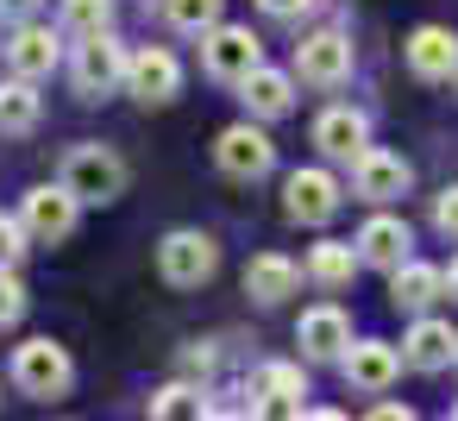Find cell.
I'll list each match as a JSON object with an SVG mask.
<instances>
[{
    "instance_id": "cell-16",
    "label": "cell",
    "mask_w": 458,
    "mask_h": 421,
    "mask_svg": "<svg viewBox=\"0 0 458 421\" xmlns=\"http://www.w3.org/2000/svg\"><path fill=\"white\" fill-rule=\"evenodd\" d=\"M439 289H445V271H433V264H420V258H402V264L389 271V302H395L402 314H427V308L439 302Z\"/></svg>"
},
{
    "instance_id": "cell-25",
    "label": "cell",
    "mask_w": 458,
    "mask_h": 421,
    "mask_svg": "<svg viewBox=\"0 0 458 421\" xmlns=\"http://www.w3.org/2000/svg\"><path fill=\"white\" fill-rule=\"evenodd\" d=\"M151 415H157V421H201V415H214V402H208L195 383H170V390L151 396Z\"/></svg>"
},
{
    "instance_id": "cell-18",
    "label": "cell",
    "mask_w": 458,
    "mask_h": 421,
    "mask_svg": "<svg viewBox=\"0 0 458 421\" xmlns=\"http://www.w3.org/2000/svg\"><path fill=\"white\" fill-rule=\"evenodd\" d=\"M314 145L327 151V158H358L364 145H370V120L358 114V107H327L320 120H314Z\"/></svg>"
},
{
    "instance_id": "cell-24",
    "label": "cell",
    "mask_w": 458,
    "mask_h": 421,
    "mask_svg": "<svg viewBox=\"0 0 458 421\" xmlns=\"http://www.w3.org/2000/svg\"><path fill=\"white\" fill-rule=\"evenodd\" d=\"M358 264H364V258H358V245L320 239V245H314V258H308V277H314V283H327V289H345V283L358 277Z\"/></svg>"
},
{
    "instance_id": "cell-4",
    "label": "cell",
    "mask_w": 458,
    "mask_h": 421,
    "mask_svg": "<svg viewBox=\"0 0 458 421\" xmlns=\"http://www.w3.org/2000/svg\"><path fill=\"white\" fill-rule=\"evenodd\" d=\"M157 271H164V283H176V289H201L214 271H220V245L208 239V233H170L164 245H157Z\"/></svg>"
},
{
    "instance_id": "cell-20",
    "label": "cell",
    "mask_w": 458,
    "mask_h": 421,
    "mask_svg": "<svg viewBox=\"0 0 458 421\" xmlns=\"http://www.w3.org/2000/svg\"><path fill=\"white\" fill-rule=\"evenodd\" d=\"M57 32H45V26H20L13 32V45H7V64H13V76H26V82H45L51 70H57Z\"/></svg>"
},
{
    "instance_id": "cell-35",
    "label": "cell",
    "mask_w": 458,
    "mask_h": 421,
    "mask_svg": "<svg viewBox=\"0 0 458 421\" xmlns=\"http://www.w3.org/2000/svg\"><path fill=\"white\" fill-rule=\"evenodd\" d=\"M445 289H452V296H458V258H452V271H445Z\"/></svg>"
},
{
    "instance_id": "cell-1",
    "label": "cell",
    "mask_w": 458,
    "mask_h": 421,
    "mask_svg": "<svg viewBox=\"0 0 458 421\" xmlns=\"http://www.w3.org/2000/svg\"><path fill=\"white\" fill-rule=\"evenodd\" d=\"M64 189L89 208V202H120L126 195V164L107 151V145H70L64 151Z\"/></svg>"
},
{
    "instance_id": "cell-30",
    "label": "cell",
    "mask_w": 458,
    "mask_h": 421,
    "mask_svg": "<svg viewBox=\"0 0 458 421\" xmlns=\"http://www.w3.org/2000/svg\"><path fill=\"white\" fill-rule=\"evenodd\" d=\"M433 220H439V233H452V239H458V183L433 202Z\"/></svg>"
},
{
    "instance_id": "cell-8",
    "label": "cell",
    "mask_w": 458,
    "mask_h": 421,
    "mask_svg": "<svg viewBox=\"0 0 458 421\" xmlns=\"http://www.w3.org/2000/svg\"><path fill=\"white\" fill-rule=\"evenodd\" d=\"M76 208H82V202H76L64 183H57V189L45 183V189H26L20 220H26V233H32L38 245H64V239L76 233Z\"/></svg>"
},
{
    "instance_id": "cell-22",
    "label": "cell",
    "mask_w": 458,
    "mask_h": 421,
    "mask_svg": "<svg viewBox=\"0 0 458 421\" xmlns=\"http://www.w3.org/2000/svg\"><path fill=\"white\" fill-rule=\"evenodd\" d=\"M301 396H308V383H301V371H295V365H264V371H258V383H251V408L301 415Z\"/></svg>"
},
{
    "instance_id": "cell-33",
    "label": "cell",
    "mask_w": 458,
    "mask_h": 421,
    "mask_svg": "<svg viewBox=\"0 0 458 421\" xmlns=\"http://www.w3.org/2000/svg\"><path fill=\"white\" fill-rule=\"evenodd\" d=\"M38 0H0V20H32Z\"/></svg>"
},
{
    "instance_id": "cell-28",
    "label": "cell",
    "mask_w": 458,
    "mask_h": 421,
    "mask_svg": "<svg viewBox=\"0 0 458 421\" xmlns=\"http://www.w3.org/2000/svg\"><path fill=\"white\" fill-rule=\"evenodd\" d=\"M26 314V283L13 277V264H0V327H13Z\"/></svg>"
},
{
    "instance_id": "cell-6",
    "label": "cell",
    "mask_w": 458,
    "mask_h": 421,
    "mask_svg": "<svg viewBox=\"0 0 458 421\" xmlns=\"http://www.w3.org/2000/svg\"><path fill=\"white\" fill-rule=\"evenodd\" d=\"M176 89H182V64H176L164 45H145V51L126 57V95H132V101L164 107V101H176Z\"/></svg>"
},
{
    "instance_id": "cell-19",
    "label": "cell",
    "mask_w": 458,
    "mask_h": 421,
    "mask_svg": "<svg viewBox=\"0 0 458 421\" xmlns=\"http://www.w3.org/2000/svg\"><path fill=\"white\" fill-rule=\"evenodd\" d=\"M295 283H301V271H295L283 252H258V258L245 264V296H251V302H264V308L289 302V296H295Z\"/></svg>"
},
{
    "instance_id": "cell-32",
    "label": "cell",
    "mask_w": 458,
    "mask_h": 421,
    "mask_svg": "<svg viewBox=\"0 0 458 421\" xmlns=\"http://www.w3.org/2000/svg\"><path fill=\"white\" fill-rule=\"evenodd\" d=\"M258 7H264V13H276V20H295L301 7H314V0H258Z\"/></svg>"
},
{
    "instance_id": "cell-29",
    "label": "cell",
    "mask_w": 458,
    "mask_h": 421,
    "mask_svg": "<svg viewBox=\"0 0 458 421\" xmlns=\"http://www.w3.org/2000/svg\"><path fill=\"white\" fill-rule=\"evenodd\" d=\"M26 220H7V214H0V264H20L26 258Z\"/></svg>"
},
{
    "instance_id": "cell-15",
    "label": "cell",
    "mask_w": 458,
    "mask_h": 421,
    "mask_svg": "<svg viewBox=\"0 0 458 421\" xmlns=\"http://www.w3.org/2000/svg\"><path fill=\"white\" fill-rule=\"evenodd\" d=\"M408 245H414V233H408V220H395V214H370V220L358 227V258L377 264V271H395V264L408 258Z\"/></svg>"
},
{
    "instance_id": "cell-11",
    "label": "cell",
    "mask_w": 458,
    "mask_h": 421,
    "mask_svg": "<svg viewBox=\"0 0 458 421\" xmlns=\"http://www.w3.org/2000/svg\"><path fill=\"white\" fill-rule=\"evenodd\" d=\"M408 183H414V170H408L395 151L364 145V151L352 158V189H358L364 202H395V195H408Z\"/></svg>"
},
{
    "instance_id": "cell-34",
    "label": "cell",
    "mask_w": 458,
    "mask_h": 421,
    "mask_svg": "<svg viewBox=\"0 0 458 421\" xmlns=\"http://www.w3.org/2000/svg\"><path fill=\"white\" fill-rule=\"evenodd\" d=\"M408 415H414L408 402H377V421H408Z\"/></svg>"
},
{
    "instance_id": "cell-23",
    "label": "cell",
    "mask_w": 458,
    "mask_h": 421,
    "mask_svg": "<svg viewBox=\"0 0 458 421\" xmlns=\"http://www.w3.org/2000/svg\"><path fill=\"white\" fill-rule=\"evenodd\" d=\"M38 89L20 76V82H0V139H26V133H38Z\"/></svg>"
},
{
    "instance_id": "cell-17",
    "label": "cell",
    "mask_w": 458,
    "mask_h": 421,
    "mask_svg": "<svg viewBox=\"0 0 458 421\" xmlns=\"http://www.w3.org/2000/svg\"><path fill=\"white\" fill-rule=\"evenodd\" d=\"M295 346L308 352V358H345V346H352V321H345V308H308L301 314V327H295Z\"/></svg>"
},
{
    "instance_id": "cell-7",
    "label": "cell",
    "mask_w": 458,
    "mask_h": 421,
    "mask_svg": "<svg viewBox=\"0 0 458 421\" xmlns=\"http://www.w3.org/2000/svg\"><path fill=\"white\" fill-rule=\"evenodd\" d=\"M283 214H289L295 227H327V220L339 214V176H327V170H295V176L283 183Z\"/></svg>"
},
{
    "instance_id": "cell-12",
    "label": "cell",
    "mask_w": 458,
    "mask_h": 421,
    "mask_svg": "<svg viewBox=\"0 0 458 421\" xmlns=\"http://www.w3.org/2000/svg\"><path fill=\"white\" fill-rule=\"evenodd\" d=\"M402 352L395 346H383V339H358V346H345V358H339V371H345V383L352 390H364V396H377V390H389L395 377H402Z\"/></svg>"
},
{
    "instance_id": "cell-2",
    "label": "cell",
    "mask_w": 458,
    "mask_h": 421,
    "mask_svg": "<svg viewBox=\"0 0 458 421\" xmlns=\"http://www.w3.org/2000/svg\"><path fill=\"white\" fill-rule=\"evenodd\" d=\"M13 383H20L32 402H57V396H70L76 365H70V352H64L57 339H26V346L13 352Z\"/></svg>"
},
{
    "instance_id": "cell-36",
    "label": "cell",
    "mask_w": 458,
    "mask_h": 421,
    "mask_svg": "<svg viewBox=\"0 0 458 421\" xmlns=\"http://www.w3.org/2000/svg\"><path fill=\"white\" fill-rule=\"evenodd\" d=\"M452 415H458V402H452Z\"/></svg>"
},
{
    "instance_id": "cell-14",
    "label": "cell",
    "mask_w": 458,
    "mask_h": 421,
    "mask_svg": "<svg viewBox=\"0 0 458 421\" xmlns=\"http://www.w3.org/2000/svg\"><path fill=\"white\" fill-rule=\"evenodd\" d=\"M408 70L420 82H452L458 76V32L445 26H414L408 32Z\"/></svg>"
},
{
    "instance_id": "cell-21",
    "label": "cell",
    "mask_w": 458,
    "mask_h": 421,
    "mask_svg": "<svg viewBox=\"0 0 458 421\" xmlns=\"http://www.w3.org/2000/svg\"><path fill=\"white\" fill-rule=\"evenodd\" d=\"M239 89H245V107H251L258 120H283V114L295 107V76H283V70H264V64H258Z\"/></svg>"
},
{
    "instance_id": "cell-13",
    "label": "cell",
    "mask_w": 458,
    "mask_h": 421,
    "mask_svg": "<svg viewBox=\"0 0 458 421\" xmlns=\"http://www.w3.org/2000/svg\"><path fill=\"white\" fill-rule=\"evenodd\" d=\"M402 358H408L414 371H445V365L458 358V333H452V321H439V314H414V327L402 333Z\"/></svg>"
},
{
    "instance_id": "cell-10",
    "label": "cell",
    "mask_w": 458,
    "mask_h": 421,
    "mask_svg": "<svg viewBox=\"0 0 458 421\" xmlns=\"http://www.w3.org/2000/svg\"><path fill=\"white\" fill-rule=\"evenodd\" d=\"M214 164H220L226 176L251 183V176H264V170L276 164V145H270L258 126H226V133L214 139Z\"/></svg>"
},
{
    "instance_id": "cell-3",
    "label": "cell",
    "mask_w": 458,
    "mask_h": 421,
    "mask_svg": "<svg viewBox=\"0 0 458 421\" xmlns=\"http://www.w3.org/2000/svg\"><path fill=\"white\" fill-rule=\"evenodd\" d=\"M126 45L114 39V32H95V39H82L76 45V64H70V82H76V95L82 101H101V95H114L120 82H126Z\"/></svg>"
},
{
    "instance_id": "cell-31",
    "label": "cell",
    "mask_w": 458,
    "mask_h": 421,
    "mask_svg": "<svg viewBox=\"0 0 458 421\" xmlns=\"http://www.w3.org/2000/svg\"><path fill=\"white\" fill-rule=\"evenodd\" d=\"M214 365H220L214 346H189V352H182V371H189V377H214Z\"/></svg>"
},
{
    "instance_id": "cell-27",
    "label": "cell",
    "mask_w": 458,
    "mask_h": 421,
    "mask_svg": "<svg viewBox=\"0 0 458 421\" xmlns=\"http://www.w3.org/2000/svg\"><path fill=\"white\" fill-rule=\"evenodd\" d=\"M114 26V0H64V32L76 39H95Z\"/></svg>"
},
{
    "instance_id": "cell-26",
    "label": "cell",
    "mask_w": 458,
    "mask_h": 421,
    "mask_svg": "<svg viewBox=\"0 0 458 421\" xmlns=\"http://www.w3.org/2000/svg\"><path fill=\"white\" fill-rule=\"evenodd\" d=\"M164 20L189 39H208L220 26V0H164Z\"/></svg>"
},
{
    "instance_id": "cell-9",
    "label": "cell",
    "mask_w": 458,
    "mask_h": 421,
    "mask_svg": "<svg viewBox=\"0 0 458 421\" xmlns=\"http://www.w3.org/2000/svg\"><path fill=\"white\" fill-rule=\"evenodd\" d=\"M295 76L314 89H339L352 76V39L345 32H314L295 45Z\"/></svg>"
},
{
    "instance_id": "cell-5",
    "label": "cell",
    "mask_w": 458,
    "mask_h": 421,
    "mask_svg": "<svg viewBox=\"0 0 458 421\" xmlns=\"http://www.w3.org/2000/svg\"><path fill=\"white\" fill-rule=\"evenodd\" d=\"M201 57H208V76L214 82H245L258 64H264V45L251 26H214L201 39Z\"/></svg>"
}]
</instances>
